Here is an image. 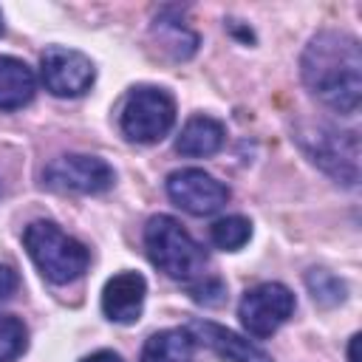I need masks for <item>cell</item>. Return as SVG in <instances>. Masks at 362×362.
Instances as JSON below:
<instances>
[{
    "label": "cell",
    "instance_id": "8fae6325",
    "mask_svg": "<svg viewBox=\"0 0 362 362\" xmlns=\"http://www.w3.org/2000/svg\"><path fill=\"white\" fill-rule=\"evenodd\" d=\"M187 331L192 334V339H198L201 345H206L226 362H272V356L266 351H260L255 342L238 337L235 331H229L212 320H189Z\"/></svg>",
    "mask_w": 362,
    "mask_h": 362
},
{
    "label": "cell",
    "instance_id": "277c9868",
    "mask_svg": "<svg viewBox=\"0 0 362 362\" xmlns=\"http://www.w3.org/2000/svg\"><path fill=\"white\" fill-rule=\"evenodd\" d=\"M303 153L334 181L356 187L359 181V139L354 130H337L331 124H300L294 136Z\"/></svg>",
    "mask_w": 362,
    "mask_h": 362
},
{
    "label": "cell",
    "instance_id": "ac0fdd59",
    "mask_svg": "<svg viewBox=\"0 0 362 362\" xmlns=\"http://www.w3.org/2000/svg\"><path fill=\"white\" fill-rule=\"evenodd\" d=\"M28 345V331L14 314H0V362H17Z\"/></svg>",
    "mask_w": 362,
    "mask_h": 362
},
{
    "label": "cell",
    "instance_id": "52a82bcc",
    "mask_svg": "<svg viewBox=\"0 0 362 362\" xmlns=\"http://www.w3.org/2000/svg\"><path fill=\"white\" fill-rule=\"evenodd\" d=\"M42 181L54 189H71V192H85V195H96L113 187L116 175L113 167L99 158V156H85V153H71V156H59L54 158L45 173Z\"/></svg>",
    "mask_w": 362,
    "mask_h": 362
},
{
    "label": "cell",
    "instance_id": "e0dca14e",
    "mask_svg": "<svg viewBox=\"0 0 362 362\" xmlns=\"http://www.w3.org/2000/svg\"><path fill=\"white\" fill-rule=\"evenodd\" d=\"M305 286H308L314 303H317V305H325V308L339 305V303L345 300V294H348L345 283H342L337 274H331L328 269H311V272L305 274Z\"/></svg>",
    "mask_w": 362,
    "mask_h": 362
},
{
    "label": "cell",
    "instance_id": "7402d4cb",
    "mask_svg": "<svg viewBox=\"0 0 362 362\" xmlns=\"http://www.w3.org/2000/svg\"><path fill=\"white\" fill-rule=\"evenodd\" d=\"M359 334L351 337V345H348V362H359Z\"/></svg>",
    "mask_w": 362,
    "mask_h": 362
},
{
    "label": "cell",
    "instance_id": "3957f363",
    "mask_svg": "<svg viewBox=\"0 0 362 362\" xmlns=\"http://www.w3.org/2000/svg\"><path fill=\"white\" fill-rule=\"evenodd\" d=\"M23 246L28 249L40 274L57 286H65V283L82 277V272L90 263V252L85 249V243L65 235L54 221L28 223L23 232Z\"/></svg>",
    "mask_w": 362,
    "mask_h": 362
},
{
    "label": "cell",
    "instance_id": "44dd1931",
    "mask_svg": "<svg viewBox=\"0 0 362 362\" xmlns=\"http://www.w3.org/2000/svg\"><path fill=\"white\" fill-rule=\"evenodd\" d=\"M82 362H122V356H119V354H113V351H96V354L85 356Z\"/></svg>",
    "mask_w": 362,
    "mask_h": 362
},
{
    "label": "cell",
    "instance_id": "9c48e42d",
    "mask_svg": "<svg viewBox=\"0 0 362 362\" xmlns=\"http://www.w3.org/2000/svg\"><path fill=\"white\" fill-rule=\"evenodd\" d=\"M167 195L189 215H212L229 201V187L198 167H184L167 175Z\"/></svg>",
    "mask_w": 362,
    "mask_h": 362
},
{
    "label": "cell",
    "instance_id": "9a60e30c",
    "mask_svg": "<svg viewBox=\"0 0 362 362\" xmlns=\"http://www.w3.org/2000/svg\"><path fill=\"white\" fill-rule=\"evenodd\" d=\"M153 34L158 37V45H161L164 51H170L175 59H189V57L195 54V48H198V37H195L181 20L170 17L167 8L156 17Z\"/></svg>",
    "mask_w": 362,
    "mask_h": 362
},
{
    "label": "cell",
    "instance_id": "6da1fadb",
    "mask_svg": "<svg viewBox=\"0 0 362 362\" xmlns=\"http://www.w3.org/2000/svg\"><path fill=\"white\" fill-rule=\"evenodd\" d=\"M303 82L334 113L351 116L362 99V51L359 40L325 28L311 37L300 59Z\"/></svg>",
    "mask_w": 362,
    "mask_h": 362
},
{
    "label": "cell",
    "instance_id": "7a4b0ae2",
    "mask_svg": "<svg viewBox=\"0 0 362 362\" xmlns=\"http://www.w3.org/2000/svg\"><path fill=\"white\" fill-rule=\"evenodd\" d=\"M144 246L153 260L167 277L192 283L201 280L206 269V252L204 246L170 215H153L144 226Z\"/></svg>",
    "mask_w": 362,
    "mask_h": 362
},
{
    "label": "cell",
    "instance_id": "8992f818",
    "mask_svg": "<svg viewBox=\"0 0 362 362\" xmlns=\"http://www.w3.org/2000/svg\"><path fill=\"white\" fill-rule=\"evenodd\" d=\"M294 305H297V300L288 286L260 283L243 294V300L238 305V317L252 337L266 339L294 314Z\"/></svg>",
    "mask_w": 362,
    "mask_h": 362
},
{
    "label": "cell",
    "instance_id": "2e32d148",
    "mask_svg": "<svg viewBox=\"0 0 362 362\" xmlns=\"http://www.w3.org/2000/svg\"><path fill=\"white\" fill-rule=\"evenodd\" d=\"M209 238H212V243H215L218 249H223V252H238L240 246L249 243V238H252V223H249V218H243V215H226V218H221V221H215V223L209 226Z\"/></svg>",
    "mask_w": 362,
    "mask_h": 362
},
{
    "label": "cell",
    "instance_id": "4fadbf2b",
    "mask_svg": "<svg viewBox=\"0 0 362 362\" xmlns=\"http://www.w3.org/2000/svg\"><path fill=\"white\" fill-rule=\"evenodd\" d=\"M37 93L34 71L14 57H0V110H17Z\"/></svg>",
    "mask_w": 362,
    "mask_h": 362
},
{
    "label": "cell",
    "instance_id": "ba28073f",
    "mask_svg": "<svg viewBox=\"0 0 362 362\" xmlns=\"http://www.w3.org/2000/svg\"><path fill=\"white\" fill-rule=\"evenodd\" d=\"M40 74H42L45 90H51L54 96H82L85 90H90L96 79L93 62L82 51L65 48V45H48L42 51Z\"/></svg>",
    "mask_w": 362,
    "mask_h": 362
},
{
    "label": "cell",
    "instance_id": "ffe728a7",
    "mask_svg": "<svg viewBox=\"0 0 362 362\" xmlns=\"http://www.w3.org/2000/svg\"><path fill=\"white\" fill-rule=\"evenodd\" d=\"M17 286H20V277H17V272H14L11 266L0 263V300L11 297V294L17 291Z\"/></svg>",
    "mask_w": 362,
    "mask_h": 362
},
{
    "label": "cell",
    "instance_id": "d6986e66",
    "mask_svg": "<svg viewBox=\"0 0 362 362\" xmlns=\"http://www.w3.org/2000/svg\"><path fill=\"white\" fill-rule=\"evenodd\" d=\"M189 294H192L195 303L218 305V303H223V297H226V286H223L218 277H209V280L204 277V280H198V283L189 286Z\"/></svg>",
    "mask_w": 362,
    "mask_h": 362
},
{
    "label": "cell",
    "instance_id": "603a6c76",
    "mask_svg": "<svg viewBox=\"0 0 362 362\" xmlns=\"http://www.w3.org/2000/svg\"><path fill=\"white\" fill-rule=\"evenodd\" d=\"M3 31H6V25H3V11H0V37H3Z\"/></svg>",
    "mask_w": 362,
    "mask_h": 362
},
{
    "label": "cell",
    "instance_id": "30bf717a",
    "mask_svg": "<svg viewBox=\"0 0 362 362\" xmlns=\"http://www.w3.org/2000/svg\"><path fill=\"white\" fill-rule=\"evenodd\" d=\"M144 294H147V283L139 272H119L105 283L102 291V311L107 320L130 325L141 317L144 308Z\"/></svg>",
    "mask_w": 362,
    "mask_h": 362
},
{
    "label": "cell",
    "instance_id": "5bb4252c",
    "mask_svg": "<svg viewBox=\"0 0 362 362\" xmlns=\"http://www.w3.org/2000/svg\"><path fill=\"white\" fill-rule=\"evenodd\" d=\"M192 351L195 339L187 328H164L144 342L141 362H192Z\"/></svg>",
    "mask_w": 362,
    "mask_h": 362
},
{
    "label": "cell",
    "instance_id": "7c38bea8",
    "mask_svg": "<svg viewBox=\"0 0 362 362\" xmlns=\"http://www.w3.org/2000/svg\"><path fill=\"white\" fill-rule=\"evenodd\" d=\"M223 136H226V130L218 119L192 116L175 139V150L181 156H189V158H204V156H212L223 147Z\"/></svg>",
    "mask_w": 362,
    "mask_h": 362
},
{
    "label": "cell",
    "instance_id": "5b68a950",
    "mask_svg": "<svg viewBox=\"0 0 362 362\" xmlns=\"http://www.w3.org/2000/svg\"><path fill=\"white\" fill-rule=\"evenodd\" d=\"M122 133L130 141L153 144L161 141L175 124V99L164 88H133L119 113Z\"/></svg>",
    "mask_w": 362,
    "mask_h": 362
}]
</instances>
